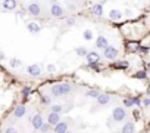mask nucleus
<instances>
[{
  "instance_id": "f257e3e1",
  "label": "nucleus",
  "mask_w": 150,
  "mask_h": 133,
  "mask_svg": "<svg viewBox=\"0 0 150 133\" xmlns=\"http://www.w3.org/2000/svg\"><path fill=\"white\" fill-rule=\"evenodd\" d=\"M75 86L72 83H54L50 87V96L53 98H66L74 93Z\"/></svg>"
},
{
  "instance_id": "f03ea898",
  "label": "nucleus",
  "mask_w": 150,
  "mask_h": 133,
  "mask_svg": "<svg viewBox=\"0 0 150 133\" xmlns=\"http://www.w3.org/2000/svg\"><path fill=\"white\" fill-rule=\"evenodd\" d=\"M49 14L52 18H63L66 15V11L56 2V0H50V8H49Z\"/></svg>"
},
{
  "instance_id": "7ed1b4c3",
  "label": "nucleus",
  "mask_w": 150,
  "mask_h": 133,
  "mask_svg": "<svg viewBox=\"0 0 150 133\" xmlns=\"http://www.w3.org/2000/svg\"><path fill=\"white\" fill-rule=\"evenodd\" d=\"M27 12L34 16V18H38L43 15V5L40 2H37V0H33V2H30L27 5Z\"/></svg>"
},
{
  "instance_id": "20e7f679",
  "label": "nucleus",
  "mask_w": 150,
  "mask_h": 133,
  "mask_svg": "<svg viewBox=\"0 0 150 133\" xmlns=\"http://www.w3.org/2000/svg\"><path fill=\"white\" fill-rule=\"evenodd\" d=\"M127 115H128V112H127V108H124V107H115L112 109V121H115V123L124 121L127 118Z\"/></svg>"
},
{
  "instance_id": "39448f33",
  "label": "nucleus",
  "mask_w": 150,
  "mask_h": 133,
  "mask_svg": "<svg viewBox=\"0 0 150 133\" xmlns=\"http://www.w3.org/2000/svg\"><path fill=\"white\" fill-rule=\"evenodd\" d=\"M118 56H119V52L116 47L113 46H108L106 49L102 50V58H105L106 61H118Z\"/></svg>"
},
{
  "instance_id": "423d86ee",
  "label": "nucleus",
  "mask_w": 150,
  "mask_h": 133,
  "mask_svg": "<svg viewBox=\"0 0 150 133\" xmlns=\"http://www.w3.org/2000/svg\"><path fill=\"white\" fill-rule=\"evenodd\" d=\"M100 58H102V55L97 50H90L88 55L86 56V59H87V62H88V65L91 66V68H97V64H99Z\"/></svg>"
},
{
  "instance_id": "0eeeda50",
  "label": "nucleus",
  "mask_w": 150,
  "mask_h": 133,
  "mask_svg": "<svg viewBox=\"0 0 150 133\" xmlns=\"http://www.w3.org/2000/svg\"><path fill=\"white\" fill-rule=\"evenodd\" d=\"M110 102H112V95H109V93H102V95L96 99V105H97V108L108 107Z\"/></svg>"
},
{
  "instance_id": "6e6552de",
  "label": "nucleus",
  "mask_w": 150,
  "mask_h": 133,
  "mask_svg": "<svg viewBox=\"0 0 150 133\" xmlns=\"http://www.w3.org/2000/svg\"><path fill=\"white\" fill-rule=\"evenodd\" d=\"M43 124H44L43 115H41L40 112H35V114L31 117V126H33V129H34V130H40Z\"/></svg>"
},
{
  "instance_id": "1a4fd4ad",
  "label": "nucleus",
  "mask_w": 150,
  "mask_h": 133,
  "mask_svg": "<svg viewBox=\"0 0 150 133\" xmlns=\"http://www.w3.org/2000/svg\"><path fill=\"white\" fill-rule=\"evenodd\" d=\"M27 73L33 77H38L41 76V66L38 64H33V65H28L27 66Z\"/></svg>"
},
{
  "instance_id": "9d476101",
  "label": "nucleus",
  "mask_w": 150,
  "mask_h": 133,
  "mask_svg": "<svg viewBox=\"0 0 150 133\" xmlns=\"http://www.w3.org/2000/svg\"><path fill=\"white\" fill-rule=\"evenodd\" d=\"M69 130V121L68 120H62L57 126L53 127V132L54 133H66Z\"/></svg>"
},
{
  "instance_id": "9b49d317",
  "label": "nucleus",
  "mask_w": 150,
  "mask_h": 133,
  "mask_svg": "<svg viewBox=\"0 0 150 133\" xmlns=\"http://www.w3.org/2000/svg\"><path fill=\"white\" fill-rule=\"evenodd\" d=\"M60 121H62V120H60V114H56V112H49V114H47V123H49L52 127L57 126Z\"/></svg>"
},
{
  "instance_id": "f8f14e48",
  "label": "nucleus",
  "mask_w": 150,
  "mask_h": 133,
  "mask_svg": "<svg viewBox=\"0 0 150 133\" xmlns=\"http://www.w3.org/2000/svg\"><path fill=\"white\" fill-rule=\"evenodd\" d=\"M16 6H18L16 0H3V3H2V8H3V11H6V12L15 11Z\"/></svg>"
},
{
  "instance_id": "ddd939ff",
  "label": "nucleus",
  "mask_w": 150,
  "mask_h": 133,
  "mask_svg": "<svg viewBox=\"0 0 150 133\" xmlns=\"http://www.w3.org/2000/svg\"><path fill=\"white\" fill-rule=\"evenodd\" d=\"M25 114H27V107H25V104H19V105H16V108L13 109V117H15V118H22Z\"/></svg>"
},
{
  "instance_id": "4468645a",
  "label": "nucleus",
  "mask_w": 150,
  "mask_h": 133,
  "mask_svg": "<svg viewBox=\"0 0 150 133\" xmlns=\"http://www.w3.org/2000/svg\"><path fill=\"white\" fill-rule=\"evenodd\" d=\"M109 46V41H108V39L105 37V36H99L97 39H96V47L97 49H106Z\"/></svg>"
},
{
  "instance_id": "2eb2a0df",
  "label": "nucleus",
  "mask_w": 150,
  "mask_h": 133,
  "mask_svg": "<svg viewBox=\"0 0 150 133\" xmlns=\"http://www.w3.org/2000/svg\"><path fill=\"white\" fill-rule=\"evenodd\" d=\"M121 133H135V123L134 121H127L122 126Z\"/></svg>"
},
{
  "instance_id": "dca6fc26",
  "label": "nucleus",
  "mask_w": 150,
  "mask_h": 133,
  "mask_svg": "<svg viewBox=\"0 0 150 133\" xmlns=\"http://www.w3.org/2000/svg\"><path fill=\"white\" fill-rule=\"evenodd\" d=\"M91 15L94 16H103V3H96L91 6Z\"/></svg>"
},
{
  "instance_id": "f3484780",
  "label": "nucleus",
  "mask_w": 150,
  "mask_h": 133,
  "mask_svg": "<svg viewBox=\"0 0 150 133\" xmlns=\"http://www.w3.org/2000/svg\"><path fill=\"white\" fill-rule=\"evenodd\" d=\"M27 30H28L31 34H38V33L41 31V27H40L37 22L31 21V22H28V24H27Z\"/></svg>"
},
{
  "instance_id": "a211bd4d",
  "label": "nucleus",
  "mask_w": 150,
  "mask_h": 133,
  "mask_svg": "<svg viewBox=\"0 0 150 133\" xmlns=\"http://www.w3.org/2000/svg\"><path fill=\"white\" fill-rule=\"evenodd\" d=\"M112 68H116V70H127L129 66V62L127 61H115L113 64H110Z\"/></svg>"
},
{
  "instance_id": "6ab92c4d",
  "label": "nucleus",
  "mask_w": 150,
  "mask_h": 133,
  "mask_svg": "<svg viewBox=\"0 0 150 133\" xmlns=\"http://www.w3.org/2000/svg\"><path fill=\"white\" fill-rule=\"evenodd\" d=\"M75 25V19L74 18H66V19H63V25H62V30H63V33L66 31V30H69L71 27H74Z\"/></svg>"
},
{
  "instance_id": "aec40b11",
  "label": "nucleus",
  "mask_w": 150,
  "mask_h": 133,
  "mask_svg": "<svg viewBox=\"0 0 150 133\" xmlns=\"http://www.w3.org/2000/svg\"><path fill=\"white\" fill-rule=\"evenodd\" d=\"M40 101H41V105H44V107H52V105H53V104H52V96H50V95L41 93V95H40Z\"/></svg>"
},
{
  "instance_id": "412c9836",
  "label": "nucleus",
  "mask_w": 150,
  "mask_h": 133,
  "mask_svg": "<svg viewBox=\"0 0 150 133\" xmlns=\"http://www.w3.org/2000/svg\"><path fill=\"white\" fill-rule=\"evenodd\" d=\"M109 18H110L112 21H119V19L122 18V12L118 11V9H112V11L109 12Z\"/></svg>"
},
{
  "instance_id": "4be33fe9",
  "label": "nucleus",
  "mask_w": 150,
  "mask_h": 133,
  "mask_svg": "<svg viewBox=\"0 0 150 133\" xmlns=\"http://www.w3.org/2000/svg\"><path fill=\"white\" fill-rule=\"evenodd\" d=\"M88 49L86 47V46H80V47H77V49H75V53H77L78 56H81V58H86L87 55H88Z\"/></svg>"
},
{
  "instance_id": "5701e85b",
  "label": "nucleus",
  "mask_w": 150,
  "mask_h": 133,
  "mask_svg": "<svg viewBox=\"0 0 150 133\" xmlns=\"http://www.w3.org/2000/svg\"><path fill=\"white\" fill-rule=\"evenodd\" d=\"M63 109H65V107L62 104H53L50 107V112H56V114H62Z\"/></svg>"
},
{
  "instance_id": "b1692460",
  "label": "nucleus",
  "mask_w": 150,
  "mask_h": 133,
  "mask_svg": "<svg viewBox=\"0 0 150 133\" xmlns=\"http://www.w3.org/2000/svg\"><path fill=\"white\" fill-rule=\"evenodd\" d=\"M21 65H22V62H21V59H18V58H12V59L9 61V66H11V68H19Z\"/></svg>"
},
{
  "instance_id": "393cba45",
  "label": "nucleus",
  "mask_w": 150,
  "mask_h": 133,
  "mask_svg": "<svg viewBox=\"0 0 150 133\" xmlns=\"http://www.w3.org/2000/svg\"><path fill=\"white\" fill-rule=\"evenodd\" d=\"M88 98H93V99H97L100 95H102V92L100 90H96V89H91V90H87V93H86Z\"/></svg>"
},
{
  "instance_id": "a878e982",
  "label": "nucleus",
  "mask_w": 150,
  "mask_h": 133,
  "mask_svg": "<svg viewBox=\"0 0 150 133\" xmlns=\"http://www.w3.org/2000/svg\"><path fill=\"white\" fill-rule=\"evenodd\" d=\"M122 107H124V108H132V107H134V102H132V98H131V96H128V98H125V99L122 101Z\"/></svg>"
},
{
  "instance_id": "bb28decb",
  "label": "nucleus",
  "mask_w": 150,
  "mask_h": 133,
  "mask_svg": "<svg viewBox=\"0 0 150 133\" xmlns=\"http://www.w3.org/2000/svg\"><path fill=\"white\" fill-rule=\"evenodd\" d=\"M134 79H138V80H146L147 79V71L144 70H141V71H137L135 74H134Z\"/></svg>"
},
{
  "instance_id": "cd10ccee",
  "label": "nucleus",
  "mask_w": 150,
  "mask_h": 133,
  "mask_svg": "<svg viewBox=\"0 0 150 133\" xmlns=\"http://www.w3.org/2000/svg\"><path fill=\"white\" fill-rule=\"evenodd\" d=\"M38 132H40V133H50V132H52V126H50L49 123H44Z\"/></svg>"
},
{
  "instance_id": "c85d7f7f",
  "label": "nucleus",
  "mask_w": 150,
  "mask_h": 133,
  "mask_svg": "<svg viewBox=\"0 0 150 133\" xmlns=\"http://www.w3.org/2000/svg\"><path fill=\"white\" fill-rule=\"evenodd\" d=\"M30 93H31V87H28V86L22 87V90H21V95H22V98H24V99H27V98L30 96Z\"/></svg>"
},
{
  "instance_id": "c756f323",
  "label": "nucleus",
  "mask_w": 150,
  "mask_h": 133,
  "mask_svg": "<svg viewBox=\"0 0 150 133\" xmlns=\"http://www.w3.org/2000/svg\"><path fill=\"white\" fill-rule=\"evenodd\" d=\"M77 8H78V5L75 3V2H68V11L69 12H75V11H77Z\"/></svg>"
},
{
  "instance_id": "7c9ffc66",
  "label": "nucleus",
  "mask_w": 150,
  "mask_h": 133,
  "mask_svg": "<svg viewBox=\"0 0 150 133\" xmlns=\"http://www.w3.org/2000/svg\"><path fill=\"white\" fill-rule=\"evenodd\" d=\"M83 37H84V40H93V31L91 30H86Z\"/></svg>"
},
{
  "instance_id": "2f4dec72",
  "label": "nucleus",
  "mask_w": 150,
  "mask_h": 133,
  "mask_svg": "<svg viewBox=\"0 0 150 133\" xmlns=\"http://www.w3.org/2000/svg\"><path fill=\"white\" fill-rule=\"evenodd\" d=\"M46 70H47V73L53 74V73H56V65H53V64H49V65L46 66Z\"/></svg>"
},
{
  "instance_id": "473e14b6",
  "label": "nucleus",
  "mask_w": 150,
  "mask_h": 133,
  "mask_svg": "<svg viewBox=\"0 0 150 133\" xmlns=\"http://www.w3.org/2000/svg\"><path fill=\"white\" fill-rule=\"evenodd\" d=\"M141 102H143V107H146V108H147V107H150V96L143 98V101H141Z\"/></svg>"
},
{
  "instance_id": "72a5a7b5",
  "label": "nucleus",
  "mask_w": 150,
  "mask_h": 133,
  "mask_svg": "<svg viewBox=\"0 0 150 133\" xmlns=\"http://www.w3.org/2000/svg\"><path fill=\"white\" fill-rule=\"evenodd\" d=\"M5 133H18V130H16L15 127L9 126V127H6V129H5Z\"/></svg>"
},
{
  "instance_id": "f704fd0d",
  "label": "nucleus",
  "mask_w": 150,
  "mask_h": 133,
  "mask_svg": "<svg viewBox=\"0 0 150 133\" xmlns=\"http://www.w3.org/2000/svg\"><path fill=\"white\" fill-rule=\"evenodd\" d=\"M5 59H6V55H5L3 52H0V62H3Z\"/></svg>"
},
{
  "instance_id": "c9c22d12",
  "label": "nucleus",
  "mask_w": 150,
  "mask_h": 133,
  "mask_svg": "<svg viewBox=\"0 0 150 133\" xmlns=\"http://www.w3.org/2000/svg\"><path fill=\"white\" fill-rule=\"evenodd\" d=\"M132 114H134V117H135V118H140V111H138V109H135Z\"/></svg>"
},
{
  "instance_id": "e433bc0d",
  "label": "nucleus",
  "mask_w": 150,
  "mask_h": 133,
  "mask_svg": "<svg viewBox=\"0 0 150 133\" xmlns=\"http://www.w3.org/2000/svg\"><path fill=\"white\" fill-rule=\"evenodd\" d=\"M146 71H147V74H150V62L146 64Z\"/></svg>"
},
{
  "instance_id": "4c0bfd02",
  "label": "nucleus",
  "mask_w": 150,
  "mask_h": 133,
  "mask_svg": "<svg viewBox=\"0 0 150 133\" xmlns=\"http://www.w3.org/2000/svg\"><path fill=\"white\" fill-rule=\"evenodd\" d=\"M66 133H74V132H71V130H68V132H66Z\"/></svg>"
},
{
  "instance_id": "58836bf2",
  "label": "nucleus",
  "mask_w": 150,
  "mask_h": 133,
  "mask_svg": "<svg viewBox=\"0 0 150 133\" xmlns=\"http://www.w3.org/2000/svg\"><path fill=\"white\" fill-rule=\"evenodd\" d=\"M50 133H54V132H50Z\"/></svg>"
},
{
  "instance_id": "ea45409f",
  "label": "nucleus",
  "mask_w": 150,
  "mask_h": 133,
  "mask_svg": "<svg viewBox=\"0 0 150 133\" xmlns=\"http://www.w3.org/2000/svg\"><path fill=\"white\" fill-rule=\"evenodd\" d=\"M16 2H19V0H16Z\"/></svg>"
}]
</instances>
